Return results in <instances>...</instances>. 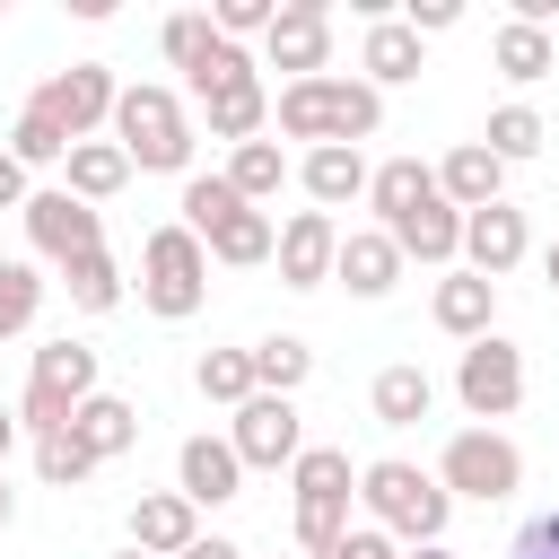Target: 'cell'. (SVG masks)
I'll return each instance as SVG.
<instances>
[{"instance_id":"39","label":"cell","mask_w":559,"mask_h":559,"mask_svg":"<svg viewBox=\"0 0 559 559\" xmlns=\"http://www.w3.org/2000/svg\"><path fill=\"white\" fill-rule=\"evenodd\" d=\"M227 79H262V61H253L245 44H227V35H218V44L201 52V70H192L183 87H192V105H201V96H210V87H227Z\"/></svg>"},{"instance_id":"49","label":"cell","mask_w":559,"mask_h":559,"mask_svg":"<svg viewBox=\"0 0 559 559\" xmlns=\"http://www.w3.org/2000/svg\"><path fill=\"white\" fill-rule=\"evenodd\" d=\"M542 280H550V297H559V236H550V253H542Z\"/></svg>"},{"instance_id":"10","label":"cell","mask_w":559,"mask_h":559,"mask_svg":"<svg viewBox=\"0 0 559 559\" xmlns=\"http://www.w3.org/2000/svg\"><path fill=\"white\" fill-rule=\"evenodd\" d=\"M17 218H26V245H35L52 271H70L79 253H105V210H87V201H79V192H61V183H52V192H35Z\"/></svg>"},{"instance_id":"48","label":"cell","mask_w":559,"mask_h":559,"mask_svg":"<svg viewBox=\"0 0 559 559\" xmlns=\"http://www.w3.org/2000/svg\"><path fill=\"white\" fill-rule=\"evenodd\" d=\"M17 524V489H9V472H0V533Z\"/></svg>"},{"instance_id":"5","label":"cell","mask_w":559,"mask_h":559,"mask_svg":"<svg viewBox=\"0 0 559 559\" xmlns=\"http://www.w3.org/2000/svg\"><path fill=\"white\" fill-rule=\"evenodd\" d=\"M105 384H96V349L87 341H44L35 349V367H26V402H17V428L26 437H61L70 419H79V402H96Z\"/></svg>"},{"instance_id":"12","label":"cell","mask_w":559,"mask_h":559,"mask_svg":"<svg viewBox=\"0 0 559 559\" xmlns=\"http://www.w3.org/2000/svg\"><path fill=\"white\" fill-rule=\"evenodd\" d=\"M262 61L288 70V79H332V9L323 0H280V17L262 35Z\"/></svg>"},{"instance_id":"20","label":"cell","mask_w":559,"mask_h":559,"mask_svg":"<svg viewBox=\"0 0 559 559\" xmlns=\"http://www.w3.org/2000/svg\"><path fill=\"white\" fill-rule=\"evenodd\" d=\"M358 70H367V87L384 96V87H411L428 61H419V35H411V17H376L367 26V44H358Z\"/></svg>"},{"instance_id":"28","label":"cell","mask_w":559,"mask_h":559,"mask_svg":"<svg viewBox=\"0 0 559 559\" xmlns=\"http://www.w3.org/2000/svg\"><path fill=\"white\" fill-rule=\"evenodd\" d=\"M367 175H376V166H367L358 148H306V157H297V183H306V201H314V210L358 201V192H367Z\"/></svg>"},{"instance_id":"14","label":"cell","mask_w":559,"mask_h":559,"mask_svg":"<svg viewBox=\"0 0 559 559\" xmlns=\"http://www.w3.org/2000/svg\"><path fill=\"white\" fill-rule=\"evenodd\" d=\"M280 288H323L332 280V262H341V218L332 210H297L288 227H280Z\"/></svg>"},{"instance_id":"43","label":"cell","mask_w":559,"mask_h":559,"mask_svg":"<svg viewBox=\"0 0 559 559\" xmlns=\"http://www.w3.org/2000/svg\"><path fill=\"white\" fill-rule=\"evenodd\" d=\"M507 559H559V507H550V515H533V524L515 533V550H507Z\"/></svg>"},{"instance_id":"50","label":"cell","mask_w":559,"mask_h":559,"mask_svg":"<svg viewBox=\"0 0 559 559\" xmlns=\"http://www.w3.org/2000/svg\"><path fill=\"white\" fill-rule=\"evenodd\" d=\"M402 559H454V550H445V542H419V550H402Z\"/></svg>"},{"instance_id":"22","label":"cell","mask_w":559,"mask_h":559,"mask_svg":"<svg viewBox=\"0 0 559 559\" xmlns=\"http://www.w3.org/2000/svg\"><path fill=\"white\" fill-rule=\"evenodd\" d=\"M393 245H402V262H463V210L437 192V201H419L402 227H384Z\"/></svg>"},{"instance_id":"47","label":"cell","mask_w":559,"mask_h":559,"mask_svg":"<svg viewBox=\"0 0 559 559\" xmlns=\"http://www.w3.org/2000/svg\"><path fill=\"white\" fill-rule=\"evenodd\" d=\"M26 428H17V411H0V463H9V445H17Z\"/></svg>"},{"instance_id":"36","label":"cell","mask_w":559,"mask_h":559,"mask_svg":"<svg viewBox=\"0 0 559 559\" xmlns=\"http://www.w3.org/2000/svg\"><path fill=\"white\" fill-rule=\"evenodd\" d=\"M157 44H166V61L192 79V70H201V52L218 44V26H210V9H175V17L157 26Z\"/></svg>"},{"instance_id":"6","label":"cell","mask_w":559,"mask_h":559,"mask_svg":"<svg viewBox=\"0 0 559 559\" xmlns=\"http://www.w3.org/2000/svg\"><path fill=\"white\" fill-rule=\"evenodd\" d=\"M201 297H210V245L175 218V227H157V236L140 245V306H148L157 323H192Z\"/></svg>"},{"instance_id":"40","label":"cell","mask_w":559,"mask_h":559,"mask_svg":"<svg viewBox=\"0 0 559 559\" xmlns=\"http://www.w3.org/2000/svg\"><path fill=\"white\" fill-rule=\"evenodd\" d=\"M9 157L35 175V166H61V157H70V140H61L44 114H17V122H9Z\"/></svg>"},{"instance_id":"42","label":"cell","mask_w":559,"mask_h":559,"mask_svg":"<svg viewBox=\"0 0 559 559\" xmlns=\"http://www.w3.org/2000/svg\"><path fill=\"white\" fill-rule=\"evenodd\" d=\"M323 559H402V542H393V533H376V524H349Z\"/></svg>"},{"instance_id":"3","label":"cell","mask_w":559,"mask_h":559,"mask_svg":"<svg viewBox=\"0 0 559 559\" xmlns=\"http://www.w3.org/2000/svg\"><path fill=\"white\" fill-rule=\"evenodd\" d=\"M349 507H358L349 454H341V445H306V454L288 463V533H297V550L323 559V550L349 533Z\"/></svg>"},{"instance_id":"19","label":"cell","mask_w":559,"mask_h":559,"mask_svg":"<svg viewBox=\"0 0 559 559\" xmlns=\"http://www.w3.org/2000/svg\"><path fill=\"white\" fill-rule=\"evenodd\" d=\"M437 192L472 218V210H489V201H507V157H489L480 140H463V148H445V166H437Z\"/></svg>"},{"instance_id":"26","label":"cell","mask_w":559,"mask_h":559,"mask_svg":"<svg viewBox=\"0 0 559 559\" xmlns=\"http://www.w3.org/2000/svg\"><path fill=\"white\" fill-rule=\"evenodd\" d=\"M419 201H437V166H419V157H384V166L367 175V210H376V227H402Z\"/></svg>"},{"instance_id":"16","label":"cell","mask_w":559,"mask_h":559,"mask_svg":"<svg viewBox=\"0 0 559 559\" xmlns=\"http://www.w3.org/2000/svg\"><path fill=\"white\" fill-rule=\"evenodd\" d=\"M175 489H183L192 507H227V498H245V463H236V445H227V437H183V445H175Z\"/></svg>"},{"instance_id":"24","label":"cell","mask_w":559,"mask_h":559,"mask_svg":"<svg viewBox=\"0 0 559 559\" xmlns=\"http://www.w3.org/2000/svg\"><path fill=\"white\" fill-rule=\"evenodd\" d=\"M367 411H376V428H419V419L437 411V376L411 367V358H393V367L367 384Z\"/></svg>"},{"instance_id":"29","label":"cell","mask_w":559,"mask_h":559,"mask_svg":"<svg viewBox=\"0 0 559 559\" xmlns=\"http://www.w3.org/2000/svg\"><path fill=\"white\" fill-rule=\"evenodd\" d=\"M70 437H79L96 463H114V454H131V445H140V411H131L122 393H96V402H79Z\"/></svg>"},{"instance_id":"41","label":"cell","mask_w":559,"mask_h":559,"mask_svg":"<svg viewBox=\"0 0 559 559\" xmlns=\"http://www.w3.org/2000/svg\"><path fill=\"white\" fill-rule=\"evenodd\" d=\"M271 17H280V0H210V26H218L227 44H245V35H271Z\"/></svg>"},{"instance_id":"23","label":"cell","mask_w":559,"mask_h":559,"mask_svg":"<svg viewBox=\"0 0 559 559\" xmlns=\"http://www.w3.org/2000/svg\"><path fill=\"white\" fill-rule=\"evenodd\" d=\"M201 245H210V262L253 271V262H271V253H280V218H271V210H253V201H236V210H227Z\"/></svg>"},{"instance_id":"9","label":"cell","mask_w":559,"mask_h":559,"mask_svg":"<svg viewBox=\"0 0 559 559\" xmlns=\"http://www.w3.org/2000/svg\"><path fill=\"white\" fill-rule=\"evenodd\" d=\"M454 402L489 428V419H515V402H524V349L507 341V332H489V341H472L463 358H454Z\"/></svg>"},{"instance_id":"31","label":"cell","mask_w":559,"mask_h":559,"mask_svg":"<svg viewBox=\"0 0 559 559\" xmlns=\"http://www.w3.org/2000/svg\"><path fill=\"white\" fill-rule=\"evenodd\" d=\"M288 175H297V166H288V148H280V140H245V148L227 157V183H236V192H245L253 210H262V201H271V192H280Z\"/></svg>"},{"instance_id":"33","label":"cell","mask_w":559,"mask_h":559,"mask_svg":"<svg viewBox=\"0 0 559 559\" xmlns=\"http://www.w3.org/2000/svg\"><path fill=\"white\" fill-rule=\"evenodd\" d=\"M61 288H70V306H79V314H114L131 280L114 271V253H79V262L61 271Z\"/></svg>"},{"instance_id":"27","label":"cell","mask_w":559,"mask_h":559,"mask_svg":"<svg viewBox=\"0 0 559 559\" xmlns=\"http://www.w3.org/2000/svg\"><path fill=\"white\" fill-rule=\"evenodd\" d=\"M489 70H498V79H515V87L550 79V70H559V44H550V26H524V17H507V26L489 35Z\"/></svg>"},{"instance_id":"15","label":"cell","mask_w":559,"mask_h":559,"mask_svg":"<svg viewBox=\"0 0 559 559\" xmlns=\"http://www.w3.org/2000/svg\"><path fill=\"white\" fill-rule=\"evenodd\" d=\"M332 280L349 288V297H393L402 288V245L384 236V227H341V262H332Z\"/></svg>"},{"instance_id":"4","label":"cell","mask_w":559,"mask_h":559,"mask_svg":"<svg viewBox=\"0 0 559 559\" xmlns=\"http://www.w3.org/2000/svg\"><path fill=\"white\" fill-rule=\"evenodd\" d=\"M114 140H122V157H131L140 175H183V166H192V114H183L175 87H148V79L122 87Z\"/></svg>"},{"instance_id":"2","label":"cell","mask_w":559,"mask_h":559,"mask_svg":"<svg viewBox=\"0 0 559 559\" xmlns=\"http://www.w3.org/2000/svg\"><path fill=\"white\" fill-rule=\"evenodd\" d=\"M358 507H367V524H376V533H393L402 550L445 542V515H454L445 480H437V472H419V463H402V454L358 463Z\"/></svg>"},{"instance_id":"13","label":"cell","mask_w":559,"mask_h":559,"mask_svg":"<svg viewBox=\"0 0 559 559\" xmlns=\"http://www.w3.org/2000/svg\"><path fill=\"white\" fill-rule=\"evenodd\" d=\"M524 253H533V227H524V210H515V201H489V210H472V218H463V271L507 280Z\"/></svg>"},{"instance_id":"21","label":"cell","mask_w":559,"mask_h":559,"mask_svg":"<svg viewBox=\"0 0 559 559\" xmlns=\"http://www.w3.org/2000/svg\"><path fill=\"white\" fill-rule=\"evenodd\" d=\"M201 122H210V140L245 148V140H262V122H271V87H262V79H227V87L201 96Z\"/></svg>"},{"instance_id":"45","label":"cell","mask_w":559,"mask_h":559,"mask_svg":"<svg viewBox=\"0 0 559 559\" xmlns=\"http://www.w3.org/2000/svg\"><path fill=\"white\" fill-rule=\"evenodd\" d=\"M26 201H35V192H26V166L0 148V210H26Z\"/></svg>"},{"instance_id":"25","label":"cell","mask_w":559,"mask_h":559,"mask_svg":"<svg viewBox=\"0 0 559 559\" xmlns=\"http://www.w3.org/2000/svg\"><path fill=\"white\" fill-rule=\"evenodd\" d=\"M122 183H131V157H122V140H79V148L61 157V192H79L87 210H105Z\"/></svg>"},{"instance_id":"46","label":"cell","mask_w":559,"mask_h":559,"mask_svg":"<svg viewBox=\"0 0 559 559\" xmlns=\"http://www.w3.org/2000/svg\"><path fill=\"white\" fill-rule=\"evenodd\" d=\"M183 559H245V550H236V542H227V533H201V542H192V550H183Z\"/></svg>"},{"instance_id":"38","label":"cell","mask_w":559,"mask_h":559,"mask_svg":"<svg viewBox=\"0 0 559 559\" xmlns=\"http://www.w3.org/2000/svg\"><path fill=\"white\" fill-rule=\"evenodd\" d=\"M87 472H96V454H87L70 428H61V437H35V480H44V489H79Z\"/></svg>"},{"instance_id":"37","label":"cell","mask_w":559,"mask_h":559,"mask_svg":"<svg viewBox=\"0 0 559 559\" xmlns=\"http://www.w3.org/2000/svg\"><path fill=\"white\" fill-rule=\"evenodd\" d=\"M236 201H245V192H236L227 175H183V201H175V210H183V227H192V236H210Z\"/></svg>"},{"instance_id":"18","label":"cell","mask_w":559,"mask_h":559,"mask_svg":"<svg viewBox=\"0 0 559 559\" xmlns=\"http://www.w3.org/2000/svg\"><path fill=\"white\" fill-rule=\"evenodd\" d=\"M428 314H437V332H454V341L472 349V341L498 332V280H480V271H445L437 297H428Z\"/></svg>"},{"instance_id":"32","label":"cell","mask_w":559,"mask_h":559,"mask_svg":"<svg viewBox=\"0 0 559 559\" xmlns=\"http://www.w3.org/2000/svg\"><path fill=\"white\" fill-rule=\"evenodd\" d=\"M314 376V349L297 341V332H271V341H253V384L262 393H288L297 402V384Z\"/></svg>"},{"instance_id":"8","label":"cell","mask_w":559,"mask_h":559,"mask_svg":"<svg viewBox=\"0 0 559 559\" xmlns=\"http://www.w3.org/2000/svg\"><path fill=\"white\" fill-rule=\"evenodd\" d=\"M114 105H122V79H114L105 61H70V70H52V79L26 96V114H44L70 148H79V140H96V131L114 122Z\"/></svg>"},{"instance_id":"7","label":"cell","mask_w":559,"mask_h":559,"mask_svg":"<svg viewBox=\"0 0 559 559\" xmlns=\"http://www.w3.org/2000/svg\"><path fill=\"white\" fill-rule=\"evenodd\" d=\"M437 480H445V498L507 507V498L524 489V454H515V437H498V428H454L445 454H437Z\"/></svg>"},{"instance_id":"44","label":"cell","mask_w":559,"mask_h":559,"mask_svg":"<svg viewBox=\"0 0 559 559\" xmlns=\"http://www.w3.org/2000/svg\"><path fill=\"white\" fill-rule=\"evenodd\" d=\"M463 17V0H411V35H445Z\"/></svg>"},{"instance_id":"17","label":"cell","mask_w":559,"mask_h":559,"mask_svg":"<svg viewBox=\"0 0 559 559\" xmlns=\"http://www.w3.org/2000/svg\"><path fill=\"white\" fill-rule=\"evenodd\" d=\"M201 542V507L183 498V489H148V498H131V550H148V559H183Z\"/></svg>"},{"instance_id":"35","label":"cell","mask_w":559,"mask_h":559,"mask_svg":"<svg viewBox=\"0 0 559 559\" xmlns=\"http://www.w3.org/2000/svg\"><path fill=\"white\" fill-rule=\"evenodd\" d=\"M44 314V271L35 262H17V253H0V341L9 332H26Z\"/></svg>"},{"instance_id":"11","label":"cell","mask_w":559,"mask_h":559,"mask_svg":"<svg viewBox=\"0 0 559 559\" xmlns=\"http://www.w3.org/2000/svg\"><path fill=\"white\" fill-rule=\"evenodd\" d=\"M227 445L245 472H288L306 454V428H297V402L288 393H253L236 419H227Z\"/></svg>"},{"instance_id":"1","label":"cell","mask_w":559,"mask_h":559,"mask_svg":"<svg viewBox=\"0 0 559 559\" xmlns=\"http://www.w3.org/2000/svg\"><path fill=\"white\" fill-rule=\"evenodd\" d=\"M271 122L288 140H306V148H358V140L384 131V96L367 79H341V70L332 79H288L271 96Z\"/></svg>"},{"instance_id":"30","label":"cell","mask_w":559,"mask_h":559,"mask_svg":"<svg viewBox=\"0 0 559 559\" xmlns=\"http://www.w3.org/2000/svg\"><path fill=\"white\" fill-rule=\"evenodd\" d=\"M192 384H201V402H227V411H245L262 384H253V349H201L192 358Z\"/></svg>"},{"instance_id":"34","label":"cell","mask_w":559,"mask_h":559,"mask_svg":"<svg viewBox=\"0 0 559 559\" xmlns=\"http://www.w3.org/2000/svg\"><path fill=\"white\" fill-rule=\"evenodd\" d=\"M542 140H550V122H542L533 105H498V114H489V131H480V148H489V157H507V166H515V157H542Z\"/></svg>"}]
</instances>
